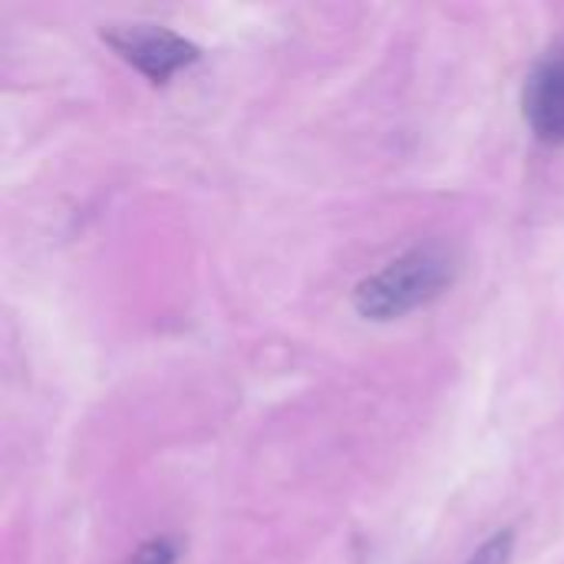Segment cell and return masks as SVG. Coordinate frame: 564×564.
<instances>
[{
  "mask_svg": "<svg viewBox=\"0 0 564 564\" xmlns=\"http://www.w3.org/2000/svg\"><path fill=\"white\" fill-rule=\"evenodd\" d=\"M463 258L446 241H423L364 278L354 291V311L364 321L390 324L440 301L459 278Z\"/></svg>",
  "mask_w": 564,
  "mask_h": 564,
  "instance_id": "1",
  "label": "cell"
},
{
  "mask_svg": "<svg viewBox=\"0 0 564 564\" xmlns=\"http://www.w3.org/2000/svg\"><path fill=\"white\" fill-rule=\"evenodd\" d=\"M516 555V532L512 529H499L496 535H489L466 564H512Z\"/></svg>",
  "mask_w": 564,
  "mask_h": 564,
  "instance_id": "5",
  "label": "cell"
},
{
  "mask_svg": "<svg viewBox=\"0 0 564 564\" xmlns=\"http://www.w3.org/2000/svg\"><path fill=\"white\" fill-rule=\"evenodd\" d=\"M522 119L542 145H564V40L532 63L522 86Z\"/></svg>",
  "mask_w": 564,
  "mask_h": 564,
  "instance_id": "3",
  "label": "cell"
},
{
  "mask_svg": "<svg viewBox=\"0 0 564 564\" xmlns=\"http://www.w3.org/2000/svg\"><path fill=\"white\" fill-rule=\"evenodd\" d=\"M102 40L155 86H165L178 69L198 63L202 56L198 43L155 23H116L102 30Z\"/></svg>",
  "mask_w": 564,
  "mask_h": 564,
  "instance_id": "2",
  "label": "cell"
},
{
  "mask_svg": "<svg viewBox=\"0 0 564 564\" xmlns=\"http://www.w3.org/2000/svg\"><path fill=\"white\" fill-rule=\"evenodd\" d=\"M178 542L172 535H155L149 542H142L135 552H129V558L122 564H178Z\"/></svg>",
  "mask_w": 564,
  "mask_h": 564,
  "instance_id": "4",
  "label": "cell"
}]
</instances>
